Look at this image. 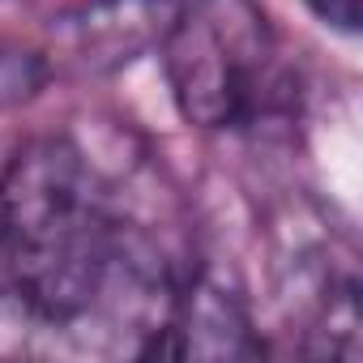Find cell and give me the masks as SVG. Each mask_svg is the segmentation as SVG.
<instances>
[{"mask_svg": "<svg viewBox=\"0 0 363 363\" xmlns=\"http://www.w3.org/2000/svg\"><path fill=\"white\" fill-rule=\"evenodd\" d=\"M124 244L90 158L69 137L18 150L0 179V257L39 325H94Z\"/></svg>", "mask_w": 363, "mask_h": 363, "instance_id": "obj_1", "label": "cell"}, {"mask_svg": "<svg viewBox=\"0 0 363 363\" xmlns=\"http://www.w3.org/2000/svg\"><path fill=\"white\" fill-rule=\"evenodd\" d=\"M158 56L193 128L248 124L278 99V39L257 0H179Z\"/></svg>", "mask_w": 363, "mask_h": 363, "instance_id": "obj_2", "label": "cell"}, {"mask_svg": "<svg viewBox=\"0 0 363 363\" xmlns=\"http://www.w3.org/2000/svg\"><path fill=\"white\" fill-rule=\"evenodd\" d=\"M175 5L179 0H82L56 18L52 48L86 73H111L162 43Z\"/></svg>", "mask_w": 363, "mask_h": 363, "instance_id": "obj_3", "label": "cell"}, {"mask_svg": "<svg viewBox=\"0 0 363 363\" xmlns=\"http://www.w3.org/2000/svg\"><path fill=\"white\" fill-rule=\"evenodd\" d=\"M261 342L252 337L244 303L223 291L214 278H193L179 286L167 312L162 333L150 342L145 354H179V359H240L257 354Z\"/></svg>", "mask_w": 363, "mask_h": 363, "instance_id": "obj_4", "label": "cell"}, {"mask_svg": "<svg viewBox=\"0 0 363 363\" xmlns=\"http://www.w3.org/2000/svg\"><path fill=\"white\" fill-rule=\"evenodd\" d=\"M48 82V65L43 56L35 52H22V48H5L0 43V116L30 103Z\"/></svg>", "mask_w": 363, "mask_h": 363, "instance_id": "obj_5", "label": "cell"}, {"mask_svg": "<svg viewBox=\"0 0 363 363\" xmlns=\"http://www.w3.org/2000/svg\"><path fill=\"white\" fill-rule=\"evenodd\" d=\"M303 5L320 26H329L346 39L359 35V0H303Z\"/></svg>", "mask_w": 363, "mask_h": 363, "instance_id": "obj_6", "label": "cell"}]
</instances>
